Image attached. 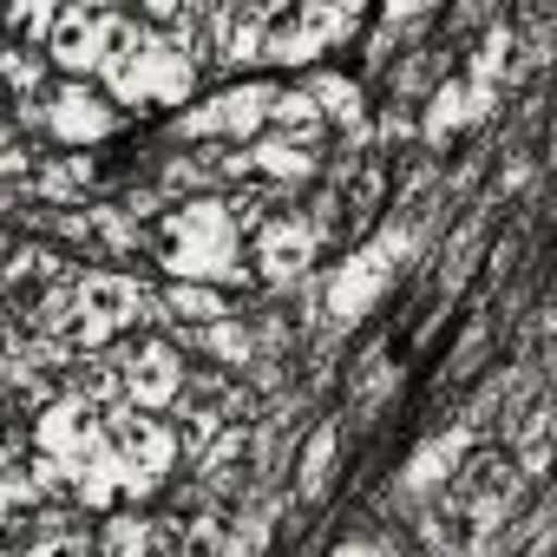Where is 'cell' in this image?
<instances>
[{"mask_svg":"<svg viewBox=\"0 0 557 557\" xmlns=\"http://www.w3.org/2000/svg\"><path fill=\"white\" fill-rule=\"evenodd\" d=\"M368 27V14L355 8H315V0H296V8H269V34H262V66H296L315 73L322 53L355 47Z\"/></svg>","mask_w":557,"mask_h":557,"instance_id":"3957f363","label":"cell"},{"mask_svg":"<svg viewBox=\"0 0 557 557\" xmlns=\"http://www.w3.org/2000/svg\"><path fill=\"white\" fill-rule=\"evenodd\" d=\"M269 132L289 138V145H302V151H322V138H329V125H322V112L309 106L302 86H275V99H269Z\"/></svg>","mask_w":557,"mask_h":557,"instance_id":"9a60e30c","label":"cell"},{"mask_svg":"<svg viewBox=\"0 0 557 557\" xmlns=\"http://www.w3.org/2000/svg\"><path fill=\"white\" fill-rule=\"evenodd\" d=\"M223 315H236V302L223 289H203V283H164L158 289V335H197Z\"/></svg>","mask_w":557,"mask_h":557,"instance_id":"8fae6325","label":"cell"},{"mask_svg":"<svg viewBox=\"0 0 557 557\" xmlns=\"http://www.w3.org/2000/svg\"><path fill=\"white\" fill-rule=\"evenodd\" d=\"M40 505H47V498H40V485L27 479V459H21V466H0V537L21 544V537L34 531Z\"/></svg>","mask_w":557,"mask_h":557,"instance_id":"2e32d148","label":"cell"},{"mask_svg":"<svg viewBox=\"0 0 557 557\" xmlns=\"http://www.w3.org/2000/svg\"><path fill=\"white\" fill-rule=\"evenodd\" d=\"M119 27H125L119 8H60V21H53L40 60L60 66V79H99V66H106Z\"/></svg>","mask_w":557,"mask_h":557,"instance_id":"9c48e42d","label":"cell"},{"mask_svg":"<svg viewBox=\"0 0 557 557\" xmlns=\"http://www.w3.org/2000/svg\"><path fill=\"white\" fill-rule=\"evenodd\" d=\"M145 256L171 275V283H203V289H249V256L243 236L230 223L223 197H190V203H164L145 223Z\"/></svg>","mask_w":557,"mask_h":557,"instance_id":"6da1fadb","label":"cell"},{"mask_svg":"<svg viewBox=\"0 0 557 557\" xmlns=\"http://www.w3.org/2000/svg\"><path fill=\"white\" fill-rule=\"evenodd\" d=\"M119 381H125V407L138 413H171L184 381H190V355L171 342V335H132L119 342Z\"/></svg>","mask_w":557,"mask_h":557,"instance_id":"52a82bcc","label":"cell"},{"mask_svg":"<svg viewBox=\"0 0 557 557\" xmlns=\"http://www.w3.org/2000/svg\"><path fill=\"white\" fill-rule=\"evenodd\" d=\"M505 106V92H492V86H479V79H466L459 66L420 99V112H413V125H420V151H440V145H453L459 132H472V125H485L492 112Z\"/></svg>","mask_w":557,"mask_h":557,"instance_id":"30bf717a","label":"cell"},{"mask_svg":"<svg viewBox=\"0 0 557 557\" xmlns=\"http://www.w3.org/2000/svg\"><path fill=\"white\" fill-rule=\"evenodd\" d=\"M335 466H342V420H315V433L302 440V453L289 459V492L302 498V505H315L329 485H335Z\"/></svg>","mask_w":557,"mask_h":557,"instance_id":"5bb4252c","label":"cell"},{"mask_svg":"<svg viewBox=\"0 0 557 557\" xmlns=\"http://www.w3.org/2000/svg\"><path fill=\"white\" fill-rule=\"evenodd\" d=\"M197 79H203V60H197V53H184V47L145 34V27L125 14V27H119V40H112V53H106V66H99L92 86H99L119 112H171V119H177V112L197 99Z\"/></svg>","mask_w":557,"mask_h":557,"instance_id":"7a4b0ae2","label":"cell"},{"mask_svg":"<svg viewBox=\"0 0 557 557\" xmlns=\"http://www.w3.org/2000/svg\"><path fill=\"white\" fill-rule=\"evenodd\" d=\"M119 125H125V112H119L92 79H60V86H47V99H40V138H53L60 151H92V145H106Z\"/></svg>","mask_w":557,"mask_h":557,"instance_id":"ba28073f","label":"cell"},{"mask_svg":"<svg viewBox=\"0 0 557 557\" xmlns=\"http://www.w3.org/2000/svg\"><path fill=\"white\" fill-rule=\"evenodd\" d=\"M99 426H106V446L125 466V505L158 498L171 485V472H177V433H171V420L164 413H138V407H112V413H99Z\"/></svg>","mask_w":557,"mask_h":557,"instance_id":"277c9868","label":"cell"},{"mask_svg":"<svg viewBox=\"0 0 557 557\" xmlns=\"http://www.w3.org/2000/svg\"><path fill=\"white\" fill-rule=\"evenodd\" d=\"M92 524H86V511L79 505H40V518H34V531L21 537V550L27 557H92Z\"/></svg>","mask_w":557,"mask_h":557,"instance_id":"4fadbf2b","label":"cell"},{"mask_svg":"<svg viewBox=\"0 0 557 557\" xmlns=\"http://www.w3.org/2000/svg\"><path fill=\"white\" fill-rule=\"evenodd\" d=\"M269 99H275L269 79H230V86H216L210 99H190V106L171 119V138L243 151V145H256V138L269 132Z\"/></svg>","mask_w":557,"mask_h":557,"instance_id":"5b68a950","label":"cell"},{"mask_svg":"<svg viewBox=\"0 0 557 557\" xmlns=\"http://www.w3.org/2000/svg\"><path fill=\"white\" fill-rule=\"evenodd\" d=\"M243 256H249V283H262L269 296H289V289H302L309 275H315L322 243H315V230L302 223V210H275V216H262V223L249 230Z\"/></svg>","mask_w":557,"mask_h":557,"instance_id":"8992f818","label":"cell"},{"mask_svg":"<svg viewBox=\"0 0 557 557\" xmlns=\"http://www.w3.org/2000/svg\"><path fill=\"white\" fill-rule=\"evenodd\" d=\"M466 453H472V426H446V433H433V440L407 459L400 485H407L413 498H433V492H446V485H453V472L466 466Z\"/></svg>","mask_w":557,"mask_h":557,"instance_id":"7c38bea8","label":"cell"}]
</instances>
